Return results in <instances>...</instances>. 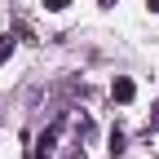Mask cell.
I'll return each mask as SVG.
<instances>
[{
	"mask_svg": "<svg viewBox=\"0 0 159 159\" xmlns=\"http://www.w3.org/2000/svg\"><path fill=\"white\" fill-rule=\"evenodd\" d=\"M133 93H137V84L128 75H115L111 80V97H115V102H133Z\"/></svg>",
	"mask_w": 159,
	"mask_h": 159,
	"instance_id": "obj_1",
	"label": "cell"
},
{
	"mask_svg": "<svg viewBox=\"0 0 159 159\" xmlns=\"http://www.w3.org/2000/svg\"><path fill=\"white\" fill-rule=\"evenodd\" d=\"M9 53H13V35H0V66L9 62Z\"/></svg>",
	"mask_w": 159,
	"mask_h": 159,
	"instance_id": "obj_2",
	"label": "cell"
},
{
	"mask_svg": "<svg viewBox=\"0 0 159 159\" xmlns=\"http://www.w3.org/2000/svg\"><path fill=\"white\" fill-rule=\"evenodd\" d=\"M111 155H124V133H111Z\"/></svg>",
	"mask_w": 159,
	"mask_h": 159,
	"instance_id": "obj_3",
	"label": "cell"
},
{
	"mask_svg": "<svg viewBox=\"0 0 159 159\" xmlns=\"http://www.w3.org/2000/svg\"><path fill=\"white\" fill-rule=\"evenodd\" d=\"M66 5H71V0H44V9H49V13H62Z\"/></svg>",
	"mask_w": 159,
	"mask_h": 159,
	"instance_id": "obj_4",
	"label": "cell"
},
{
	"mask_svg": "<svg viewBox=\"0 0 159 159\" xmlns=\"http://www.w3.org/2000/svg\"><path fill=\"white\" fill-rule=\"evenodd\" d=\"M159 128V102H155V111H150V119H146V133H155Z\"/></svg>",
	"mask_w": 159,
	"mask_h": 159,
	"instance_id": "obj_5",
	"label": "cell"
},
{
	"mask_svg": "<svg viewBox=\"0 0 159 159\" xmlns=\"http://www.w3.org/2000/svg\"><path fill=\"white\" fill-rule=\"evenodd\" d=\"M97 5H102V9H115V5H119V0H97Z\"/></svg>",
	"mask_w": 159,
	"mask_h": 159,
	"instance_id": "obj_6",
	"label": "cell"
},
{
	"mask_svg": "<svg viewBox=\"0 0 159 159\" xmlns=\"http://www.w3.org/2000/svg\"><path fill=\"white\" fill-rule=\"evenodd\" d=\"M146 5H150V13H159V0H146Z\"/></svg>",
	"mask_w": 159,
	"mask_h": 159,
	"instance_id": "obj_7",
	"label": "cell"
}]
</instances>
